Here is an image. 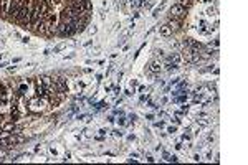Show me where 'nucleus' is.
Masks as SVG:
<instances>
[{"label":"nucleus","mask_w":248,"mask_h":165,"mask_svg":"<svg viewBox=\"0 0 248 165\" xmlns=\"http://www.w3.org/2000/svg\"><path fill=\"white\" fill-rule=\"evenodd\" d=\"M185 15H187V8H185V5H180V3L172 5V8H171V17H172V18L180 20V18L185 17Z\"/></svg>","instance_id":"1"},{"label":"nucleus","mask_w":248,"mask_h":165,"mask_svg":"<svg viewBox=\"0 0 248 165\" xmlns=\"http://www.w3.org/2000/svg\"><path fill=\"white\" fill-rule=\"evenodd\" d=\"M56 31L60 33L61 36H71L73 33H76L75 30H73V26L70 23H65V22H60V25H58Z\"/></svg>","instance_id":"2"},{"label":"nucleus","mask_w":248,"mask_h":165,"mask_svg":"<svg viewBox=\"0 0 248 165\" xmlns=\"http://www.w3.org/2000/svg\"><path fill=\"white\" fill-rule=\"evenodd\" d=\"M10 7H12V0H0V10L3 13H10Z\"/></svg>","instance_id":"3"},{"label":"nucleus","mask_w":248,"mask_h":165,"mask_svg":"<svg viewBox=\"0 0 248 165\" xmlns=\"http://www.w3.org/2000/svg\"><path fill=\"white\" fill-rule=\"evenodd\" d=\"M30 106H31V111H41V109H43V103H41V99H40V98L31 99Z\"/></svg>","instance_id":"4"},{"label":"nucleus","mask_w":248,"mask_h":165,"mask_svg":"<svg viewBox=\"0 0 248 165\" xmlns=\"http://www.w3.org/2000/svg\"><path fill=\"white\" fill-rule=\"evenodd\" d=\"M159 33H161L162 36H171V35H172V30H171V26L166 23V25H162L161 28H159Z\"/></svg>","instance_id":"5"},{"label":"nucleus","mask_w":248,"mask_h":165,"mask_svg":"<svg viewBox=\"0 0 248 165\" xmlns=\"http://www.w3.org/2000/svg\"><path fill=\"white\" fill-rule=\"evenodd\" d=\"M180 61H182V56L179 53H174V55L169 56V63H172V65H179Z\"/></svg>","instance_id":"6"},{"label":"nucleus","mask_w":248,"mask_h":165,"mask_svg":"<svg viewBox=\"0 0 248 165\" xmlns=\"http://www.w3.org/2000/svg\"><path fill=\"white\" fill-rule=\"evenodd\" d=\"M167 25L171 26V30H172V31H175V30H179V26H180V22H179L177 18H172Z\"/></svg>","instance_id":"7"},{"label":"nucleus","mask_w":248,"mask_h":165,"mask_svg":"<svg viewBox=\"0 0 248 165\" xmlns=\"http://www.w3.org/2000/svg\"><path fill=\"white\" fill-rule=\"evenodd\" d=\"M149 71L151 73H159L161 71V65L157 61H152L151 65H149Z\"/></svg>","instance_id":"8"},{"label":"nucleus","mask_w":248,"mask_h":165,"mask_svg":"<svg viewBox=\"0 0 248 165\" xmlns=\"http://www.w3.org/2000/svg\"><path fill=\"white\" fill-rule=\"evenodd\" d=\"M144 3H146L144 0H131V5H133V7H136V8L142 7V5H144Z\"/></svg>","instance_id":"9"},{"label":"nucleus","mask_w":248,"mask_h":165,"mask_svg":"<svg viewBox=\"0 0 248 165\" xmlns=\"http://www.w3.org/2000/svg\"><path fill=\"white\" fill-rule=\"evenodd\" d=\"M164 158H166L167 162H177V160H179L175 155H169V154H164Z\"/></svg>","instance_id":"10"},{"label":"nucleus","mask_w":248,"mask_h":165,"mask_svg":"<svg viewBox=\"0 0 248 165\" xmlns=\"http://www.w3.org/2000/svg\"><path fill=\"white\" fill-rule=\"evenodd\" d=\"M164 7H166V0H164V2H162V3L159 5V7L156 8V12H154V15H157V13H159V12H162V10H164Z\"/></svg>","instance_id":"11"},{"label":"nucleus","mask_w":248,"mask_h":165,"mask_svg":"<svg viewBox=\"0 0 248 165\" xmlns=\"http://www.w3.org/2000/svg\"><path fill=\"white\" fill-rule=\"evenodd\" d=\"M184 101H187V96H179L175 99V103H184Z\"/></svg>","instance_id":"12"},{"label":"nucleus","mask_w":248,"mask_h":165,"mask_svg":"<svg viewBox=\"0 0 248 165\" xmlns=\"http://www.w3.org/2000/svg\"><path fill=\"white\" fill-rule=\"evenodd\" d=\"M175 131H177V127H175V126H171V127L167 129V132H171V134H174Z\"/></svg>","instance_id":"13"},{"label":"nucleus","mask_w":248,"mask_h":165,"mask_svg":"<svg viewBox=\"0 0 248 165\" xmlns=\"http://www.w3.org/2000/svg\"><path fill=\"white\" fill-rule=\"evenodd\" d=\"M207 15H215V8H213V7H210V8L207 10Z\"/></svg>","instance_id":"14"},{"label":"nucleus","mask_w":248,"mask_h":165,"mask_svg":"<svg viewBox=\"0 0 248 165\" xmlns=\"http://www.w3.org/2000/svg\"><path fill=\"white\" fill-rule=\"evenodd\" d=\"M101 108H104V103H98L96 104V109H101Z\"/></svg>","instance_id":"15"},{"label":"nucleus","mask_w":248,"mask_h":165,"mask_svg":"<svg viewBox=\"0 0 248 165\" xmlns=\"http://www.w3.org/2000/svg\"><path fill=\"white\" fill-rule=\"evenodd\" d=\"M5 155H7V152H5V150H0V158H3Z\"/></svg>","instance_id":"16"},{"label":"nucleus","mask_w":248,"mask_h":165,"mask_svg":"<svg viewBox=\"0 0 248 165\" xmlns=\"http://www.w3.org/2000/svg\"><path fill=\"white\" fill-rule=\"evenodd\" d=\"M114 135H118V137H121V135H123V132H121V131H114Z\"/></svg>","instance_id":"17"},{"label":"nucleus","mask_w":248,"mask_h":165,"mask_svg":"<svg viewBox=\"0 0 248 165\" xmlns=\"http://www.w3.org/2000/svg\"><path fill=\"white\" fill-rule=\"evenodd\" d=\"M61 48H63V45H58V46H56V48H55V50H53V51H55V53H56V51H60V50H61Z\"/></svg>","instance_id":"18"},{"label":"nucleus","mask_w":248,"mask_h":165,"mask_svg":"<svg viewBox=\"0 0 248 165\" xmlns=\"http://www.w3.org/2000/svg\"><path fill=\"white\" fill-rule=\"evenodd\" d=\"M89 33H91V35H93V33H96V26H94V25H93V28L89 30Z\"/></svg>","instance_id":"19"},{"label":"nucleus","mask_w":248,"mask_h":165,"mask_svg":"<svg viewBox=\"0 0 248 165\" xmlns=\"http://www.w3.org/2000/svg\"><path fill=\"white\" fill-rule=\"evenodd\" d=\"M189 111V106H182V112H187Z\"/></svg>","instance_id":"20"},{"label":"nucleus","mask_w":248,"mask_h":165,"mask_svg":"<svg viewBox=\"0 0 248 165\" xmlns=\"http://www.w3.org/2000/svg\"><path fill=\"white\" fill-rule=\"evenodd\" d=\"M194 160H195V162H199V160H202V157H200V155H195V157H194Z\"/></svg>","instance_id":"21"}]
</instances>
